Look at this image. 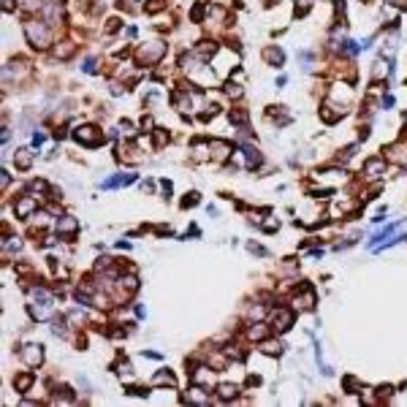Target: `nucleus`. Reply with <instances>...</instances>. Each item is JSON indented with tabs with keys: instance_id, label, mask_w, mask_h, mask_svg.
Returning a JSON list of instances; mask_svg holds the SVG:
<instances>
[{
	"instance_id": "cd10ccee",
	"label": "nucleus",
	"mask_w": 407,
	"mask_h": 407,
	"mask_svg": "<svg viewBox=\"0 0 407 407\" xmlns=\"http://www.w3.org/2000/svg\"><path fill=\"white\" fill-rule=\"evenodd\" d=\"M41 0H17V9L22 11V14H38L41 11Z\"/></svg>"
},
{
	"instance_id": "7ed1b4c3",
	"label": "nucleus",
	"mask_w": 407,
	"mask_h": 407,
	"mask_svg": "<svg viewBox=\"0 0 407 407\" xmlns=\"http://www.w3.org/2000/svg\"><path fill=\"white\" fill-rule=\"evenodd\" d=\"M73 142L82 144V147H98L101 144V130L95 128V125H76V128L71 130Z\"/></svg>"
},
{
	"instance_id": "a18cd8bd",
	"label": "nucleus",
	"mask_w": 407,
	"mask_h": 407,
	"mask_svg": "<svg viewBox=\"0 0 407 407\" xmlns=\"http://www.w3.org/2000/svg\"><path fill=\"white\" fill-rule=\"evenodd\" d=\"M247 315H250L252 320H255V318H261V315H263V307H250V312H247Z\"/></svg>"
},
{
	"instance_id": "0eeeda50",
	"label": "nucleus",
	"mask_w": 407,
	"mask_h": 407,
	"mask_svg": "<svg viewBox=\"0 0 407 407\" xmlns=\"http://www.w3.org/2000/svg\"><path fill=\"white\" fill-rule=\"evenodd\" d=\"M190 380H193V385H201V388L212 391L215 388V369H212V366H196Z\"/></svg>"
},
{
	"instance_id": "9b49d317",
	"label": "nucleus",
	"mask_w": 407,
	"mask_h": 407,
	"mask_svg": "<svg viewBox=\"0 0 407 407\" xmlns=\"http://www.w3.org/2000/svg\"><path fill=\"white\" fill-rule=\"evenodd\" d=\"M293 326V310H285V307H280L275 312V318H272V329L277 331V334H285Z\"/></svg>"
},
{
	"instance_id": "ea45409f",
	"label": "nucleus",
	"mask_w": 407,
	"mask_h": 407,
	"mask_svg": "<svg viewBox=\"0 0 407 407\" xmlns=\"http://www.w3.org/2000/svg\"><path fill=\"white\" fill-rule=\"evenodd\" d=\"M30 190H38V193H44V190H49V185H46L44 179H33V182H30Z\"/></svg>"
},
{
	"instance_id": "49530a36",
	"label": "nucleus",
	"mask_w": 407,
	"mask_h": 407,
	"mask_svg": "<svg viewBox=\"0 0 407 407\" xmlns=\"http://www.w3.org/2000/svg\"><path fill=\"white\" fill-rule=\"evenodd\" d=\"M9 182H11V177H9V171H3V174H0V188H9Z\"/></svg>"
},
{
	"instance_id": "f257e3e1",
	"label": "nucleus",
	"mask_w": 407,
	"mask_h": 407,
	"mask_svg": "<svg viewBox=\"0 0 407 407\" xmlns=\"http://www.w3.org/2000/svg\"><path fill=\"white\" fill-rule=\"evenodd\" d=\"M25 38H28V44L33 49L44 52L52 46V28L49 22H44V19H30V22H25Z\"/></svg>"
},
{
	"instance_id": "ddd939ff",
	"label": "nucleus",
	"mask_w": 407,
	"mask_h": 407,
	"mask_svg": "<svg viewBox=\"0 0 407 407\" xmlns=\"http://www.w3.org/2000/svg\"><path fill=\"white\" fill-rule=\"evenodd\" d=\"M383 152H385V160H391V163H396V166H404L407 163V142L388 144Z\"/></svg>"
},
{
	"instance_id": "c85d7f7f",
	"label": "nucleus",
	"mask_w": 407,
	"mask_h": 407,
	"mask_svg": "<svg viewBox=\"0 0 407 407\" xmlns=\"http://www.w3.org/2000/svg\"><path fill=\"white\" fill-rule=\"evenodd\" d=\"M201 391H204L201 385H196V388H193V391L188 393V396H185V402H196V404H209L212 399L206 396V393H201Z\"/></svg>"
},
{
	"instance_id": "5701e85b",
	"label": "nucleus",
	"mask_w": 407,
	"mask_h": 407,
	"mask_svg": "<svg viewBox=\"0 0 407 407\" xmlns=\"http://www.w3.org/2000/svg\"><path fill=\"white\" fill-rule=\"evenodd\" d=\"M14 163H17L19 171H28L30 166H33V152L30 150H17L14 152Z\"/></svg>"
},
{
	"instance_id": "bb28decb",
	"label": "nucleus",
	"mask_w": 407,
	"mask_h": 407,
	"mask_svg": "<svg viewBox=\"0 0 407 407\" xmlns=\"http://www.w3.org/2000/svg\"><path fill=\"white\" fill-rule=\"evenodd\" d=\"M247 337L252 339V342H263V339L269 337V329H266L263 323H252L247 329Z\"/></svg>"
},
{
	"instance_id": "8fccbe9b",
	"label": "nucleus",
	"mask_w": 407,
	"mask_h": 407,
	"mask_svg": "<svg viewBox=\"0 0 407 407\" xmlns=\"http://www.w3.org/2000/svg\"><path fill=\"white\" fill-rule=\"evenodd\" d=\"M11 3H14V0H3V9L9 11V9H11Z\"/></svg>"
},
{
	"instance_id": "1a4fd4ad",
	"label": "nucleus",
	"mask_w": 407,
	"mask_h": 407,
	"mask_svg": "<svg viewBox=\"0 0 407 407\" xmlns=\"http://www.w3.org/2000/svg\"><path fill=\"white\" fill-rule=\"evenodd\" d=\"M19 356H22V361L28 364L30 369H38V366L44 364V348L41 345H25Z\"/></svg>"
},
{
	"instance_id": "dca6fc26",
	"label": "nucleus",
	"mask_w": 407,
	"mask_h": 407,
	"mask_svg": "<svg viewBox=\"0 0 407 407\" xmlns=\"http://www.w3.org/2000/svg\"><path fill=\"white\" fill-rule=\"evenodd\" d=\"M171 103H174V109H179L182 114H188V111H193V98L188 90H179L171 95Z\"/></svg>"
},
{
	"instance_id": "6e6552de",
	"label": "nucleus",
	"mask_w": 407,
	"mask_h": 407,
	"mask_svg": "<svg viewBox=\"0 0 407 407\" xmlns=\"http://www.w3.org/2000/svg\"><path fill=\"white\" fill-rule=\"evenodd\" d=\"M38 209V198L36 196H22V198H17V204H14V215L19 220H28L33 217V212Z\"/></svg>"
},
{
	"instance_id": "423d86ee",
	"label": "nucleus",
	"mask_w": 407,
	"mask_h": 407,
	"mask_svg": "<svg viewBox=\"0 0 407 407\" xmlns=\"http://www.w3.org/2000/svg\"><path fill=\"white\" fill-rule=\"evenodd\" d=\"M361 174H364L366 182H375V179H380V177L385 174V158H369V160H364Z\"/></svg>"
},
{
	"instance_id": "39448f33",
	"label": "nucleus",
	"mask_w": 407,
	"mask_h": 407,
	"mask_svg": "<svg viewBox=\"0 0 407 407\" xmlns=\"http://www.w3.org/2000/svg\"><path fill=\"white\" fill-rule=\"evenodd\" d=\"M345 111H348V106H342V103H337V101H326L323 103V109H320V119H323L326 125H334L339 122V119L345 117Z\"/></svg>"
},
{
	"instance_id": "79ce46f5",
	"label": "nucleus",
	"mask_w": 407,
	"mask_h": 407,
	"mask_svg": "<svg viewBox=\"0 0 407 407\" xmlns=\"http://www.w3.org/2000/svg\"><path fill=\"white\" fill-rule=\"evenodd\" d=\"M152 128H155V119H152V117H142V130L152 133Z\"/></svg>"
},
{
	"instance_id": "de8ad7c7",
	"label": "nucleus",
	"mask_w": 407,
	"mask_h": 407,
	"mask_svg": "<svg viewBox=\"0 0 407 407\" xmlns=\"http://www.w3.org/2000/svg\"><path fill=\"white\" fill-rule=\"evenodd\" d=\"M391 106H393V95H385L383 98V109H391Z\"/></svg>"
},
{
	"instance_id": "c756f323",
	"label": "nucleus",
	"mask_w": 407,
	"mask_h": 407,
	"mask_svg": "<svg viewBox=\"0 0 407 407\" xmlns=\"http://www.w3.org/2000/svg\"><path fill=\"white\" fill-rule=\"evenodd\" d=\"M261 353H263V356H280V353H283V345L275 342V339H263V342H261Z\"/></svg>"
},
{
	"instance_id": "a878e982",
	"label": "nucleus",
	"mask_w": 407,
	"mask_h": 407,
	"mask_svg": "<svg viewBox=\"0 0 407 407\" xmlns=\"http://www.w3.org/2000/svg\"><path fill=\"white\" fill-rule=\"evenodd\" d=\"M130 182H136V174H117V177L106 179V182H103V190L119 188V185H130Z\"/></svg>"
},
{
	"instance_id": "c9c22d12",
	"label": "nucleus",
	"mask_w": 407,
	"mask_h": 407,
	"mask_svg": "<svg viewBox=\"0 0 407 407\" xmlns=\"http://www.w3.org/2000/svg\"><path fill=\"white\" fill-rule=\"evenodd\" d=\"M356 150H358V147H356V144H350V147H345V150H339V155H337V160H342V163H345V160H350L353 155H356Z\"/></svg>"
},
{
	"instance_id": "2eb2a0df",
	"label": "nucleus",
	"mask_w": 407,
	"mask_h": 407,
	"mask_svg": "<svg viewBox=\"0 0 407 407\" xmlns=\"http://www.w3.org/2000/svg\"><path fill=\"white\" fill-rule=\"evenodd\" d=\"M117 288H119V299H130L139 291V280L133 275H122L117 280Z\"/></svg>"
},
{
	"instance_id": "4468645a",
	"label": "nucleus",
	"mask_w": 407,
	"mask_h": 407,
	"mask_svg": "<svg viewBox=\"0 0 407 407\" xmlns=\"http://www.w3.org/2000/svg\"><path fill=\"white\" fill-rule=\"evenodd\" d=\"M217 44L215 41H198L196 46H193V55H196L198 60H204V63H212V57L217 55Z\"/></svg>"
},
{
	"instance_id": "c03bdc74",
	"label": "nucleus",
	"mask_w": 407,
	"mask_h": 407,
	"mask_svg": "<svg viewBox=\"0 0 407 407\" xmlns=\"http://www.w3.org/2000/svg\"><path fill=\"white\" fill-rule=\"evenodd\" d=\"M391 393H393L391 385H380V388H377V396H380V399H388Z\"/></svg>"
},
{
	"instance_id": "412c9836",
	"label": "nucleus",
	"mask_w": 407,
	"mask_h": 407,
	"mask_svg": "<svg viewBox=\"0 0 407 407\" xmlns=\"http://www.w3.org/2000/svg\"><path fill=\"white\" fill-rule=\"evenodd\" d=\"M242 155H244V160H247V169H250V171H255L258 166L263 163V155H261L258 150H252V147H244Z\"/></svg>"
},
{
	"instance_id": "37998d69",
	"label": "nucleus",
	"mask_w": 407,
	"mask_h": 407,
	"mask_svg": "<svg viewBox=\"0 0 407 407\" xmlns=\"http://www.w3.org/2000/svg\"><path fill=\"white\" fill-rule=\"evenodd\" d=\"M119 130H122V136H128V139L133 136V125L128 122V119H122V122H119Z\"/></svg>"
},
{
	"instance_id": "f03ea898",
	"label": "nucleus",
	"mask_w": 407,
	"mask_h": 407,
	"mask_svg": "<svg viewBox=\"0 0 407 407\" xmlns=\"http://www.w3.org/2000/svg\"><path fill=\"white\" fill-rule=\"evenodd\" d=\"M166 49H169V46H166L163 41H147V44L139 46L136 60H139L142 65H155V63H160V60H163Z\"/></svg>"
},
{
	"instance_id": "6ab92c4d",
	"label": "nucleus",
	"mask_w": 407,
	"mask_h": 407,
	"mask_svg": "<svg viewBox=\"0 0 407 407\" xmlns=\"http://www.w3.org/2000/svg\"><path fill=\"white\" fill-rule=\"evenodd\" d=\"M152 385H155V388H174V385H177L174 372H169V369L155 372V377H152Z\"/></svg>"
},
{
	"instance_id": "72a5a7b5",
	"label": "nucleus",
	"mask_w": 407,
	"mask_h": 407,
	"mask_svg": "<svg viewBox=\"0 0 407 407\" xmlns=\"http://www.w3.org/2000/svg\"><path fill=\"white\" fill-rule=\"evenodd\" d=\"M163 9H166V0H147V6H144L147 14H158V11H163Z\"/></svg>"
},
{
	"instance_id": "b1692460",
	"label": "nucleus",
	"mask_w": 407,
	"mask_h": 407,
	"mask_svg": "<svg viewBox=\"0 0 407 407\" xmlns=\"http://www.w3.org/2000/svg\"><path fill=\"white\" fill-rule=\"evenodd\" d=\"M217 396L223 399V402H231V399L239 396V385H236V383H223V385H217Z\"/></svg>"
},
{
	"instance_id": "a19ab883",
	"label": "nucleus",
	"mask_w": 407,
	"mask_h": 407,
	"mask_svg": "<svg viewBox=\"0 0 407 407\" xmlns=\"http://www.w3.org/2000/svg\"><path fill=\"white\" fill-rule=\"evenodd\" d=\"M119 30V19H109V22H106V36H111V33H117Z\"/></svg>"
},
{
	"instance_id": "58836bf2",
	"label": "nucleus",
	"mask_w": 407,
	"mask_h": 407,
	"mask_svg": "<svg viewBox=\"0 0 407 407\" xmlns=\"http://www.w3.org/2000/svg\"><path fill=\"white\" fill-rule=\"evenodd\" d=\"M52 329H55V334H65V318H52Z\"/></svg>"
},
{
	"instance_id": "e433bc0d",
	"label": "nucleus",
	"mask_w": 407,
	"mask_h": 407,
	"mask_svg": "<svg viewBox=\"0 0 407 407\" xmlns=\"http://www.w3.org/2000/svg\"><path fill=\"white\" fill-rule=\"evenodd\" d=\"M277 228H280V220H277V217H269V220H263V231H266V233H275Z\"/></svg>"
},
{
	"instance_id": "4c0bfd02",
	"label": "nucleus",
	"mask_w": 407,
	"mask_h": 407,
	"mask_svg": "<svg viewBox=\"0 0 407 407\" xmlns=\"http://www.w3.org/2000/svg\"><path fill=\"white\" fill-rule=\"evenodd\" d=\"M152 133H155V147H163V144H166V139H169V133H166L163 128H155Z\"/></svg>"
},
{
	"instance_id": "09e8293b",
	"label": "nucleus",
	"mask_w": 407,
	"mask_h": 407,
	"mask_svg": "<svg viewBox=\"0 0 407 407\" xmlns=\"http://www.w3.org/2000/svg\"><path fill=\"white\" fill-rule=\"evenodd\" d=\"M119 92H122V84L114 82V84H111V95H119Z\"/></svg>"
},
{
	"instance_id": "9d476101",
	"label": "nucleus",
	"mask_w": 407,
	"mask_h": 407,
	"mask_svg": "<svg viewBox=\"0 0 407 407\" xmlns=\"http://www.w3.org/2000/svg\"><path fill=\"white\" fill-rule=\"evenodd\" d=\"M57 233H60V236H65V239L71 242V239L79 233V220L73 217V215H60V217H57Z\"/></svg>"
},
{
	"instance_id": "aec40b11",
	"label": "nucleus",
	"mask_w": 407,
	"mask_h": 407,
	"mask_svg": "<svg viewBox=\"0 0 407 407\" xmlns=\"http://www.w3.org/2000/svg\"><path fill=\"white\" fill-rule=\"evenodd\" d=\"M263 60H266L269 65H275V68H283L285 52L280 49V46H266V49H263Z\"/></svg>"
},
{
	"instance_id": "2f4dec72",
	"label": "nucleus",
	"mask_w": 407,
	"mask_h": 407,
	"mask_svg": "<svg viewBox=\"0 0 407 407\" xmlns=\"http://www.w3.org/2000/svg\"><path fill=\"white\" fill-rule=\"evenodd\" d=\"M228 119L233 125H239V128H244V125H247V111H244V109H231Z\"/></svg>"
},
{
	"instance_id": "20e7f679",
	"label": "nucleus",
	"mask_w": 407,
	"mask_h": 407,
	"mask_svg": "<svg viewBox=\"0 0 407 407\" xmlns=\"http://www.w3.org/2000/svg\"><path fill=\"white\" fill-rule=\"evenodd\" d=\"M315 302H318L315 291H312L310 285H302V288L296 291V296H293V310H299V312H310L312 307H315Z\"/></svg>"
},
{
	"instance_id": "393cba45",
	"label": "nucleus",
	"mask_w": 407,
	"mask_h": 407,
	"mask_svg": "<svg viewBox=\"0 0 407 407\" xmlns=\"http://www.w3.org/2000/svg\"><path fill=\"white\" fill-rule=\"evenodd\" d=\"M212 158V150H209V142H196L193 144V160H198V163H204V160Z\"/></svg>"
},
{
	"instance_id": "a211bd4d",
	"label": "nucleus",
	"mask_w": 407,
	"mask_h": 407,
	"mask_svg": "<svg viewBox=\"0 0 407 407\" xmlns=\"http://www.w3.org/2000/svg\"><path fill=\"white\" fill-rule=\"evenodd\" d=\"M28 310H30V318L33 320H49L52 318L49 302H33V304H28Z\"/></svg>"
},
{
	"instance_id": "f3484780",
	"label": "nucleus",
	"mask_w": 407,
	"mask_h": 407,
	"mask_svg": "<svg viewBox=\"0 0 407 407\" xmlns=\"http://www.w3.org/2000/svg\"><path fill=\"white\" fill-rule=\"evenodd\" d=\"M329 98L331 101H342V106H348L350 101H353V90H350V84H334L331 87V92H329Z\"/></svg>"
},
{
	"instance_id": "f704fd0d",
	"label": "nucleus",
	"mask_w": 407,
	"mask_h": 407,
	"mask_svg": "<svg viewBox=\"0 0 407 407\" xmlns=\"http://www.w3.org/2000/svg\"><path fill=\"white\" fill-rule=\"evenodd\" d=\"M198 201H201V198H198V193L193 190V193H188V196L182 198V209H190V206H198Z\"/></svg>"
},
{
	"instance_id": "473e14b6",
	"label": "nucleus",
	"mask_w": 407,
	"mask_h": 407,
	"mask_svg": "<svg viewBox=\"0 0 407 407\" xmlns=\"http://www.w3.org/2000/svg\"><path fill=\"white\" fill-rule=\"evenodd\" d=\"M225 95H228V98H233V101H236V98H242V95H244L242 84H239V82H233V79H231V82L225 84Z\"/></svg>"
},
{
	"instance_id": "f8f14e48",
	"label": "nucleus",
	"mask_w": 407,
	"mask_h": 407,
	"mask_svg": "<svg viewBox=\"0 0 407 407\" xmlns=\"http://www.w3.org/2000/svg\"><path fill=\"white\" fill-rule=\"evenodd\" d=\"M209 150H212V160H215V163H225V160L231 158L233 147L225 142V139H212V142H209Z\"/></svg>"
},
{
	"instance_id": "4be33fe9",
	"label": "nucleus",
	"mask_w": 407,
	"mask_h": 407,
	"mask_svg": "<svg viewBox=\"0 0 407 407\" xmlns=\"http://www.w3.org/2000/svg\"><path fill=\"white\" fill-rule=\"evenodd\" d=\"M55 57L57 60H71L73 57V52H76V44H71V41H60V44H55Z\"/></svg>"
},
{
	"instance_id": "7c9ffc66",
	"label": "nucleus",
	"mask_w": 407,
	"mask_h": 407,
	"mask_svg": "<svg viewBox=\"0 0 407 407\" xmlns=\"http://www.w3.org/2000/svg\"><path fill=\"white\" fill-rule=\"evenodd\" d=\"M30 385H33V375H30V372H25V375H17L14 377V388L17 391H30Z\"/></svg>"
}]
</instances>
